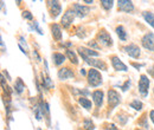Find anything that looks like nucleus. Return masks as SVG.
Segmentation results:
<instances>
[{
	"label": "nucleus",
	"instance_id": "39448f33",
	"mask_svg": "<svg viewBox=\"0 0 154 130\" xmlns=\"http://www.w3.org/2000/svg\"><path fill=\"white\" fill-rule=\"evenodd\" d=\"M74 12H75L77 17L84 18L90 12V8L88 6H84V5H81V4H74Z\"/></svg>",
	"mask_w": 154,
	"mask_h": 130
},
{
	"label": "nucleus",
	"instance_id": "7ed1b4c3",
	"mask_svg": "<svg viewBox=\"0 0 154 130\" xmlns=\"http://www.w3.org/2000/svg\"><path fill=\"white\" fill-rule=\"evenodd\" d=\"M78 52H79V51H78ZM79 55H81V57H82L88 64L93 65L94 68H97V69H100V70H107V65H106L104 62L98 60V59H91V58H89L87 55H84V53H82V52H79Z\"/></svg>",
	"mask_w": 154,
	"mask_h": 130
},
{
	"label": "nucleus",
	"instance_id": "20e7f679",
	"mask_svg": "<svg viewBox=\"0 0 154 130\" xmlns=\"http://www.w3.org/2000/svg\"><path fill=\"white\" fill-rule=\"evenodd\" d=\"M74 18H75V12H74V11H71V10H68V11L63 14V18H62V20H60V23H62L63 27L68 29V27L72 24Z\"/></svg>",
	"mask_w": 154,
	"mask_h": 130
},
{
	"label": "nucleus",
	"instance_id": "393cba45",
	"mask_svg": "<svg viewBox=\"0 0 154 130\" xmlns=\"http://www.w3.org/2000/svg\"><path fill=\"white\" fill-rule=\"evenodd\" d=\"M83 127H84L85 130H93L95 128V127H94V123H93L90 119H85V121L83 122Z\"/></svg>",
	"mask_w": 154,
	"mask_h": 130
},
{
	"label": "nucleus",
	"instance_id": "412c9836",
	"mask_svg": "<svg viewBox=\"0 0 154 130\" xmlns=\"http://www.w3.org/2000/svg\"><path fill=\"white\" fill-rule=\"evenodd\" d=\"M24 89H25V85H24L23 80H21L20 78H18L17 82H16V85H14V90H16L18 93H21L23 91H24Z\"/></svg>",
	"mask_w": 154,
	"mask_h": 130
},
{
	"label": "nucleus",
	"instance_id": "9b49d317",
	"mask_svg": "<svg viewBox=\"0 0 154 130\" xmlns=\"http://www.w3.org/2000/svg\"><path fill=\"white\" fill-rule=\"evenodd\" d=\"M112 60V64H113V68L115 69L116 71H127V66L117 58L116 56H113L110 58Z\"/></svg>",
	"mask_w": 154,
	"mask_h": 130
},
{
	"label": "nucleus",
	"instance_id": "4be33fe9",
	"mask_svg": "<svg viewBox=\"0 0 154 130\" xmlns=\"http://www.w3.org/2000/svg\"><path fill=\"white\" fill-rule=\"evenodd\" d=\"M66 56H68V58L71 60V63H74V64H77V63H78L77 56L71 51V50H68V51H66Z\"/></svg>",
	"mask_w": 154,
	"mask_h": 130
},
{
	"label": "nucleus",
	"instance_id": "a211bd4d",
	"mask_svg": "<svg viewBox=\"0 0 154 130\" xmlns=\"http://www.w3.org/2000/svg\"><path fill=\"white\" fill-rule=\"evenodd\" d=\"M78 102H79V104H81L83 108H85L87 110L91 109V102H90L88 98H85V97H81V98L78 99Z\"/></svg>",
	"mask_w": 154,
	"mask_h": 130
},
{
	"label": "nucleus",
	"instance_id": "f704fd0d",
	"mask_svg": "<svg viewBox=\"0 0 154 130\" xmlns=\"http://www.w3.org/2000/svg\"><path fill=\"white\" fill-rule=\"evenodd\" d=\"M79 72H81L82 76H85V74H87V72H85V70H84V69H81V71H79Z\"/></svg>",
	"mask_w": 154,
	"mask_h": 130
},
{
	"label": "nucleus",
	"instance_id": "f03ea898",
	"mask_svg": "<svg viewBox=\"0 0 154 130\" xmlns=\"http://www.w3.org/2000/svg\"><path fill=\"white\" fill-rule=\"evenodd\" d=\"M148 88H149V79L146 74H142L139 80V92L142 95V97H146L148 95Z\"/></svg>",
	"mask_w": 154,
	"mask_h": 130
},
{
	"label": "nucleus",
	"instance_id": "bb28decb",
	"mask_svg": "<svg viewBox=\"0 0 154 130\" xmlns=\"http://www.w3.org/2000/svg\"><path fill=\"white\" fill-rule=\"evenodd\" d=\"M23 18L27 19V20H32L33 17H32V14H31L29 11H24V12H23Z\"/></svg>",
	"mask_w": 154,
	"mask_h": 130
},
{
	"label": "nucleus",
	"instance_id": "e433bc0d",
	"mask_svg": "<svg viewBox=\"0 0 154 130\" xmlns=\"http://www.w3.org/2000/svg\"><path fill=\"white\" fill-rule=\"evenodd\" d=\"M85 4H93V1H89V0H87V1H84Z\"/></svg>",
	"mask_w": 154,
	"mask_h": 130
},
{
	"label": "nucleus",
	"instance_id": "4468645a",
	"mask_svg": "<svg viewBox=\"0 0 154 130\" xmlns=\"http://www.w3.org/2000/svg\"><path fill=\"white\" fill-rule=\"evenodd\" d=\"M93 99L97 107H101L103 103V92L101 90H96L93 92Z\"/></svg>",
	"mask_w": 154,
	"mask_h": 130
},
{
	"label": "nucleus",
	"instance_id": "dca6fc26",
	"mask_svg": "<svg viewBox=\"0 0 154 130\" xmlns=\"http://www.w3.org/2000/svg\"><path fill=\"white\" fill-rule=\"evenodd\" d=\"M142 17L154 29V13H152V12H143L142 13Z\"/></svg>",
	"mask_w": 154,
	"mask_h": 130
},
{
	"label": "nucleus",
	"instance_id": "f3484780",
	"mask_svg": "<svg viewBox=\"0 0 154 130\" xmlns=\"http://www.w3.org/2000/svg\"><path fill=\"white\" fill-rule=\"evenodd\" d=\"M52 59H54V62H55V64L56 65H60V64H63L64 63V60H65V56L64 55H62V53H54L52 55Z\"/></svg>",
	"mask_w": 154,
	"mask_h": 130
},
{
	"label": "nucleus",
	"instance_id": "aec40b11",
	"mask_svg": "<svg viewBox=\"0 0 154 130\" xmlns=\"http://www.w3.org/2000/svg\"><path fill=\"white\" fill-rule=\"evenodd\" d=\"M78 51L79 52H82V53H84V55H88V56H93V57H97L98 56V53H97L96 51H93V50H89V49H87V47H78Z\"/></svg>",
	"mask_w": 154,
	"mask_h": 130
},
{
	"label": "nucleus",
	"instance_id": "6e6552de",
	"mask_svg": "<svg viewBox=\"0 0 154 130\" xmlns=\"http://www.w3.org/2000/svg\"><path fill=\"white\" fill-rule=\"evenodd\" d=\"M108 103L112 108H115L116 105H119V103H120V95L113 89L108 91Z\"/></svg>",
	"mask_w": 154,
	"mask_h": 130
},
{
	"label": "nucleus",
	"instance_id": "f257e3e1",
	"mask_svg": "<svg viewBox=\"0 0 154 130\" xmlns=\"http://www.w3.org/2000/svg\"><path fill=\"white\" fill-rule=\"evenodd\" d=\"M88 82L91 86H98L102 83V76L100 74V72L97 70L91 69L88 72Z\"/></svg>",
	"mask_w": 154,
	"mask_h": 130
},
{
	"label": "nucleus",
	"instance_id": "58836bf2",
	"mask_svg": "<svg viewBox=\"0 0 154 130\" xmlns=\"http://www.w3.org/2000/svg\"><path fill=\"white\" fill-rule=\"evenodd\" d=\"M153 91H154V89H153Z\"/></svg>",
	"mask_w": 154,
	"mask_h": 130
},
{
	"label": "nucleus",
	"instance_id": "b1692460",
	"mask_svg": "<svg viewBox=\"0 0 154 130\" xmlns=\"http://www.w3.org/2000/svg\"><path fill=\"white\" fill-rule=\"evenodd\" d=\"M113 4H114V1H112V0H102V1H101V5H102L106 10H110V8L113 7Z\"/></svg>",
	"mask_w": 154,
	"mask_h": 130
},
{
	"label": "nucleus",
	"instance_id": "72a5a7b5",
	"mask_svg": "<svg viewBox=\"0 0 154 130\" xmlns=\"http://www.w3.org/2000/svg\"><path fill=\"white\" fill-rule=\"evenodd\" d=\"M133 66H134V68H136V69H140V68H141L142 65H140V64H135V63H133Z\"/></svg>",
	"mask_w": 154,
	"mask_h": 130
},
{
	"label": "nucleus",
	"instance_id": "ddd939ff",
	"mask_svg": "<svg viewBox=\"0 0 154 130\" xmlns=\"http://www.w3.org/2000/svg\"><path fill=\"white\" fill-rule=\"evenodd\" d=\"M51 17L55 19L57 18L62 11V7H60V4L58 1H51Z\"/></svg>",
	"mask_w": 154,
	"mask_h": 130
},
{
	"label": "nucleus",
	"instance_id": "2eb2a0df",
	"mask_svg": "<svg viewBox=\"0 0 154 130\" xmlns=\"http://www.w3.org/2000/svg\"><path fill=\"white\" fill-rule=\"evenodd\" d=\"M51 32H52V37L55 38L56 40H60L62 39V30L58 26L57 24H54L51 26Z\"/></svg>",
	"mask_w": 154,
	"mask_h": 130
},
{
	"label": "nucleus",
	"instance_id": "f8f14e48",
	"mask_svg": "<svg viewBox=\"0 0 154 130\" xmlns=\"http://www.w3.org/2000/svg\"><path fill=\"white\" fill-rule=\"evenodd\" d=\"M74 77V71L70 70L69 68H62L59 71H58V78L64 80V79H69V78H72Z\"/></svg>",
	"mask_w": 154,
	"mask_h": 130
},
{
	"label": "nucleus",
	"instance_id": "2f4dec72",
	"mask_svg": "<svg viewBox=\"0 0 154 130\" xmlns=\"http://www.w3.org/2000/svg\"><path fill=\"white\" fill-rule=\"evenodd\" d=\"M149 117H151V119H152V122L154 123V110H152V111L149 112Z\"/></svg>",
	"mask_w": 154,
	"mask_h": 130
},
{
	"label": "nucleus",
	"instance_id": "c85d7f7f",
	"mask_svg": "<svg viewBox=\"0 0 154 130\" xmlns=\"http://www.w3.org/2000/svg\"><path fill=\"white\" fill-rule=\"evenodd\" d=\"M33 26H35V29L38 31L39 35H43V31L40 30V27H39V25H38V23H37V21H35V23H33Z\"/></svg>",
	"mask_w": 154,
	"mask_h": 130
},
{
	"label": "nucleus",
	"instance_id": "c9c22d12",
	"mask_svg": "<svg viewBox=\"0 0 154 130\" xmlns=\"http://www.w3.org/2000/svg\"><path fill=\"white\" fill-rule=\"evenodd\" d=\"M148 71H149V74H151L154 77V66L152 68V69H151V70H148Z\"/></svg>",
	"mask_w": 154,
	"mask_h": 130
},
{
	"label": "nucleus",
	"instance_id": "c756f323",
	"mask_svg": "<svg viewBox=\"0 0 154 130\" xmlns=\"http://www.w3.org/2000/svg\"><path fill=\"white\" fill-rule=\"evenodd\" d=\"M89 46H91L94 49H100V46L96 44V41H89Z\"/></svg>",
	"mask_w": 154,
	"mask_h": 130
},
{
	"label": "nucleus",
	"instance_id": "0eeeda50",
	"mask_svg": "<svg viewBox=\"0 0 154 130\" xmlns=\"http://www.w3.org/2000/svg\"><path fill=\"white\" fill-rule=\"evenodd\" d=\"M142 46L147 50H154V35L153 33H147L142 38Z\"/></svg>",
	"mask_w": 154,
	"mask_h": 130
},
{
	"label": "nucleus",
	"instance_id": "ea45409f",
	"mask_svg": "<svg viewBox=\"0 0 154 130\" xmlns=\"http://www.w3.org/2000/svg\"><path fill=\"white\" fill-rule=\"evenodd\" d=\"M153 51H154V50H153Z\"/></svg>",
	"mask_w": 154,
	"mask_h": 130
},
{
	"label": "nucleus",
	"instance_id": "473e14b6",
	"mask_svg": "<svg viewBox=\"0 0 154 130\" xmlns=\"http://www.w3.org/2000/svg\"><path fill=\"white\" fill-rule=\"evenodd\" d=\"M33 56H36V58L38 59V62L40 60V57H39V55L37 53V51H35V52H33Z\"/></svg>",
	"mask_w": 154,
	"mask_h": 130
},
{
	"label": "nucleus",
	"instance_id": "a878e982",
	"mask_svg": "<svg viewBox=\"0 0 154 130\" xmlns=\"http://www.w3.org/2000/svg\"><path fill=\"white\" fill-rule=\"evenodd\" d=\"M43 82H44V84H45L48 88H54V83L51 82V79H50L49 77H45V78L43 79Z\"/></svg>",
	"mask_w": 154,
	"mask_h": 130
},
{
	"label": "nucleus",
	"instance_id": "1a4fd4ad",
	"mask_svg": "<svg viewBox=\"0 0 154 130\" xmlns=\"http://www.w3.org/2000/svg\"><path fill=\"white\" fill-rule=\"evenodd\" d=\"M97 38H98L100 43L103 44L104 46H112L113 45V39L110 37V35L108 32H106V31H101L98 33V37Z\"/></svg>",
	"mask_w": 154,
	"mask_h": 130
},
{
	"label": "nucleus",
	"instance_id": "5701e85b",
	"mask_svg": "<svg viewBox=\"0 0 154 130\" xmlns=\"http://www.w3.org/2000/svg\"><path fill=\"white\" fill-rule=\"evenodd\" d=\"M129 105H131V108H134L135 110H141V109H142V107H143V104H142V103H141L139 99H135V101H133V102H132Z\"/></svg>",
	"mask_w": 154,
	"mask_h": 130
},
{
	"label": "nucleus",
	"instance_id": "423d86ee",
	"mask_svg": "<svg viewBox=\"0 0 154 130\" xmlns=\"http://www.w3.org/2000/svg\"><path fill=\"white\" fill-rule=\"evenodd\" d=\"M117 6H119V10L120 11L127 12V13H129V12H132L134 10V5L129 0H119L117 1Z\"/></svg>",
	"mask_w": 154,
	"mask_h": 130
},
{
	"label": "nucleus",
	"instance_id": "4c0bfd02",
	"mask_svg": "<svg viewBox=\"0 0 154 130\" xmlns=\"http://www.w3.org/2000/svg\"><path fill=\"white\" fill-rule=\"evenodd\" d=\"M136 130H141V129H136Z\"/></svg>",
	"mask_w": 154,
	"mask_h": 130
},
{
	"label": "nucleus",
	"instance_id": "7c9ffc66",
	"mask_svg": "<svg viewBox=\"0 0 154 130\" xmlns=\"http://www.w3.org/2000/svg\"><path fill=\"white\" fill-rule=\"evenodd\" d=\"M108 130H120V129H117V127H116L115 124H110L109 128H108Z\"/></svg>",
	"mask_w": 154,
	"mask_h": 130
},
{
	"label": "nucleus",
	"instance_id": "9d476101",
	"mask_svg": "<svg viewBox=\"0 0 154 130\" xmlns=\"http://www.w3.org/2000/svg\"><path fill=\"white\" fill-rule=\"evenodd\" d=\"M125 51L127 52V55H129V57H132V58H139L140 57V49L135 44H129V45L125 46Z\"/></svg>",
	"mask_w": 154,
	"mask_h": 130
},
{
	"label": "nucleus",
	"instance_id": "6ab92c4d",
	"mask_svg": "<svg viewBox=\"0 0 154 130\" xmlns=\"http://www.w3.org/2000/svg\"><path fill=\"white\" fill-rule=\"evenodd\" d=\"M116 33H117V36H119V38H120L121 40L125 41V40L127 39V33H126L123 26H117V27H116Z\"/></svg>",
	"mask_w": 154,
	"mask_h": 130
},
{
	"label": "nucleus",
	"instance_id": "cd10ccee",
	"mask_svg": "<svg viewBox=\"0 0 154 130\" xmlns=\"http://www.w3.org/2000/svg\"><path fill=\"white\" fill-rule=\"evenodd\" d=\"M129 86H131V80H127V82L121 86V89H122V91H127Z\"/></svg>",
	"mask_w": 154,
	"mask_h": 130
}]
</instances>
